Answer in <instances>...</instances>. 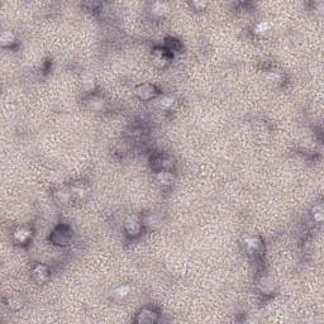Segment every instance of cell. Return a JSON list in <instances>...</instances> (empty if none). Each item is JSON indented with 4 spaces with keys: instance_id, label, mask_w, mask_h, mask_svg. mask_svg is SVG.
I'll list each match as a JSON object with an SVG mask.
<instances>
[{
    "instance_id": "cell-1",
    "label": "cell",
    "mask_w": 324,
    "mask_h": 324,
    "mask_svg": "<svg viewBox=\"0 0 324 324\" xmlns=\"http://www.w3.org/2000/svg\"><path fill=\"white\" fill-rule=\"evenodd\" d=\"M125 228L129 232V234H137L139 230V224L136 218H129L125 223Z\"/></svg>"
},
{
    "instance_id": "cell-7",
    "label": "cell",
    "mask_w": 324,
    "mask_h": 324,
    "mask_svg": "<svg viewBox=\"0 0 324 324\" xmlns=\"http://www.w3.org/2000/svg\"><path fill=\"white\" fill-rule=\"evenodd\" d=\"M172 99H171V98H165L163 100H162V103H161V106H163V108H166V106H170L171 104H172Z\"/></svg>"
},
{
    "instance_id": "cell-4",
    "label": "cell",
    "mask_w": 324,
    "mask_h": 324,
    "mask_svg": "<svg viewBox=\"0 0 324 324\" xmlns=\"http://www.w3.org/2000/svg\"><path fill=\"white\" fill-rule=\"evenodd\" d=\"M158 179H160L163 184H168L171 181V176H170V175H167L166 172H162V174L158 175Z\"/></svg>"
},
{
    "instance_id": "cell-6",
    "label": "cell",
    "mask_w": 324,
    "mask_h": 324,
    "mask_svg": "<svg viewBox=\"0 0 324 324\" xmlns=\"http://www.w3.org/2000/svg\"><path fill=\"white\" fill-rule=\"evenodd\" d=\"M267 28H268V24L266 23V22H265V23L262 22V23H260L258 25H257L256 31L258 32V33H262V32H266V31H267Z\"/></svg>"
},
{
    "instance_id": "cell-3",
    "label": "cell",
    "mask_w": 324,
    "mask_h": 324,
    "mask_svg": "<svg viewBox=\"0 0 324 324\" xmlns=\"http://www.w3.org/2000/svg\"><path fill=\"white\" fill-rule=\"evenodd\" d=\"M128 293H129V286H122L114 291V294H117L118 296H125Z\"/></svg>"
},
{
    "instance_id": "cell-5",
    "label": "cell",
    "mask_w": 324,
    "mask_h": 324,
    "mask_svg": "<svg viewBox=\"0 0 324 324\" xmlns=\"http://www.w3.org/2000/svg\"><path fill=\"white\" fill-rule=\"evenodd\" d=\"M246 243H247V246H248V247H253V248H256V247L258 246V241L255 239V238H247Z\"/></svg>"
},
{
    "instance_id": "cell-2",
    "label": "cell",
    "mask_w": 324,
    "mask_h": 324,
    "mask_svg": "<svg viewBox=\"0 0 324 324\" xmlns=\"http://www.w3.org/2000/svg\"><path fill=\"white\" fill-rule=\"evenodd\" d=\"M31 236V232L28 229H24V228H20V229H17L14 233V237L17 238L19 242H24L27 241V238Z\"/></svg>"
}]
</instances>
